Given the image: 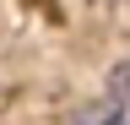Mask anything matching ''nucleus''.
Listing matches in <instances>:
<instances>
[{"instance_id": "f03ea898", "label": "nucleus", "mask_w": 130, "mask_h": 125, "mask_svg": "<svg viewBox=\"0 0 130 125\" xmlns=\"http://www.w3.org/2000/svg\"><path fill=\"white\" fill-rule=\"evenodd\" d=\"M114 109H119V103H98V109H81V114H76V125H103V120L114 114Z\"/></svg>"}, {"instance_id": "f257e3e1", "label": "nucleus", "mask_w": 130, "mask_h": 125, "mask_svg": "<svg viewBox=\"0 0 130 125\" xmlns=\"http://www.w3.org/2000/svg\"><path fill=\"white\" fill-rule=\"evenodd\" d=\"M108 103L130 109V60H119V65H108Z\"/></svg>"}, {"instance_id": "7ed1b4c3", "label": "nucleus", "mask_w": 130, "mask_h": 125, "mask_svg": "<svg viewBox=\"0 0 130 125\" xmlns=\"http://www.w3.org/2000/svg\"><path fill=\"white\" fill-rule=\"evenodd\" d=\"M103 125H130V120H125V109H114V114H108Z\"/></svg>"}]
</instances>
